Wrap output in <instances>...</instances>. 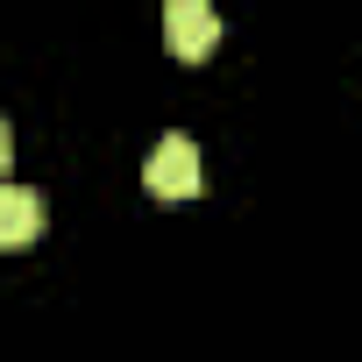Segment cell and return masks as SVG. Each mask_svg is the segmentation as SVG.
Listing matches in <instances>:
<instances>
[{
    "label": "cell",
    "mask_w": 362,
    "mask_h": 362,
    "mask_svg": "<svg viewBox=\"0 0 362 362\" xmlns=\"http://www.w3.org/2000/svg\"><path fill=\"white\" fill-rule=\"evenodd\" d=\"M142 185L156 192V199H192L199 192V149L185 142V135H163L156 149H149V163H142Z\"/></svg>",
    "instance_id": "cell-1"
},
{
    "label": "cell",
    "mask_w": 362,
    "mask_h": 362,
    "mask_svg": "<svg viewBox=\"0 0 362 362\" xmlns=\"http://www.w3.org/2000/svg\"><path fill=\"white\" fill-rule=\"evenodd\" d=\"M163 43H170V57L199 64V57L221 43V15H214V0H170V8H163Z\"/></svg>",
    "instance_id": "cell-2"
},
{
    "label": "cell",
    "mask_w": 362,
    "mask_h": 362,
    "mask_svg": "<svg viewBox=\"0 0 362 362\" xmlns=\"http://www.w3.org/2000/svg\"><path fill=\"white\" fill-rule=\"evenodd\" d=\"M36 235H43V192L0 185V249H29Z\"/></svg>",
    "instance_id": "cell-3"
},
{
    "label": "cell",
    "mask_w": 362,
    "mask_h": 362,
    "mask_svg": "<svg viewBox=\"0 0 362 362\" xmlns=\"http://www.w3.org/2000/svg\"><path fill=\"white\" fill-rule=\"evenodd\" d=\"M8 156H15V135H8V121H0V170H8Z\"/></svg>",
    "instance_id": "cell-4"
}]
</instances>
